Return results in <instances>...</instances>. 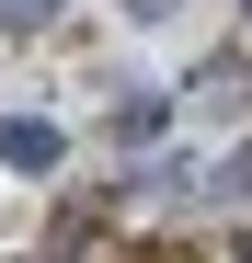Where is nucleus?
<instances>
[{
	"label": "nucleus",
	"instance_id": "obj_3",
	"mask_svg": "<svg viewBox=\"0 0 252 263\" xmlns=\"http://www.w3.org/2000/svg\"><path fill=\"white\" fill-rule=\"evenodd\" d=\"M160 126H172V115H160V103H115V149H126V160H138V149L160 138Z\"/></svg>",
	"mask_w": 252,
	"mask_h": 263
},
{
	"label": "nucleus",
	"instance_id": "obj_5",
	"mask_svg": "<svg viewBox=\"0 0 252 263\" xmlns=\"http://www.w3.org/2000/svg\"><path fill=\"white\" fill-rule=\"evenodd\" d=\"M241 12H252V0H241Z\"/></svg>",
	"mask_w": 252,
	"mask_h": 263
},
{
	"label": "nucleus",
	"instance_id": "obj_4",
	"mask_svg": "<svg viewBox=\"0 0 252 263\" xmlns=\"http://www.w3.org/2000/svg\"><path fill=\"white\" fill-rule=\"evenodd\" d=\"M46 12H58V0H0V23H12V34H34Z\"/></svg>",
	"mask_w": 252,
	"mask_h": 263
},
{
	"label": "nucleus",
	"instance_id": "obj_1",
	"mask_svg": "<svg viewBox=\"0 0 252 263\" xmlns=\"http://www.w3.org/2000/svg\"><path fill=\"white\" fill-rule=\"evenodd\" d=\"M0 172H34V183H58L69 172V138L46 115H0Z\"/></svg>",
	"mask_w": 252,
	"mask_h": 263
},
{
	"label": "nucleus",
	"instance_id": "obj_2",
	"mask_svg": "<svg viewBox=\"0 0 252 263\" xmlns=\"http://www.w3.org/2000/svg\"><path fill=\"white\" fill-rule=\"evenodd\" d=\"M92 229H103V195H69V206H58V229H46V263H69Z\"/></svg>",
	"mask_w": 252,
	"mask_h": 263
}]
</instances>
